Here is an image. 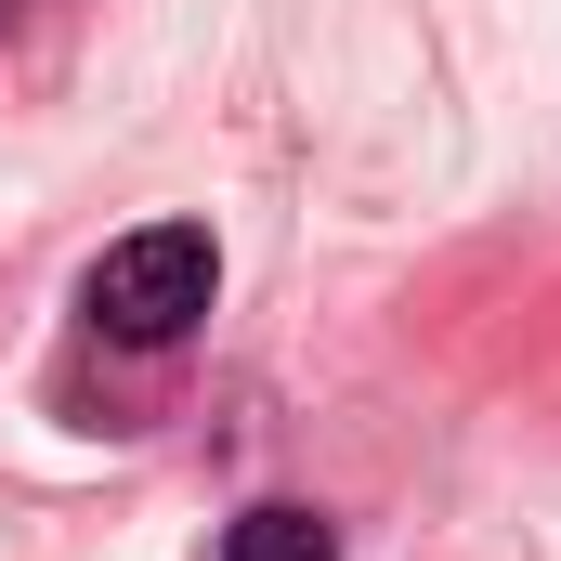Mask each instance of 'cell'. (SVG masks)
<instances>
[{
	"instance_id": "cell-1",
	"label": "cell",
	"mask_w": 561,
	"mask_h": 561,
	"mask_svg": "<svg viewBox=\"0 0 561 561\" xmlns=\"http://www.w3.org/2000/svg\"><path fill=\"white\" fill-rule=\"evenodd\" d=\"M209 287H222V249H209V222H144L118 236L105 262H92V327L105 340H131V353H170L196 313H209Z\"/></svg>"
},
{
	"instance_id": "cell-3",
	"label": "cell",
	"mask_w": 561,
	"mask_h": 561,
	"mask_svg": "<svg viewBox=\"0 0 561 561\" xmlns=\"http://www.w3.org/2000/svg\"><path fill=\"white\" fill-rule=\"evenodd\" d=\"M0 13H13V0H0Z\"/></svg>"
},
{
	"instance_id": "cell-2",
	"label": "cell",
	"mask_w": 561,
	"mask_h": 561,
	"mask_svg": "<svg viewBox=\"0 0 561 561\" xmlns=\"http://www.w3.org/2000/svg\"><path fill=\"white\" fill-rule=\"evenodd\" d=\"M222 561H340V536L275 496V510H236V523H222Z\"/></svg>"
}]
</instances>
